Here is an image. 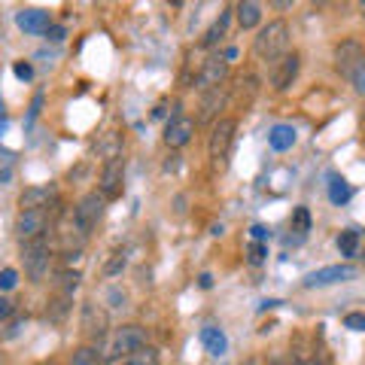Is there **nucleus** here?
I'll list each match as a JSON object with an SVG mask.
<instances>
[{
    "label": "nucleus",
    "mask_w": 365,
    "mask_h": 365,
    "mask_svg": "<svg viewBox=\"0 0 365 365\" xmlns=\"http://www.w3.org/2000/svg\"><path fill=\"white\" fill-rule=\"evenodd\" d=\"M146 347V329L137 326V323H128V326H116L98 341V356H101V365H113V362H125L131 356L134 350Z\"/></svg>",
    "instance_id": "obj_1"
},
{
    "label": "nucleus",
    "mask_w": 365,
    "mask_h": 365,
    "mask_svg": "<svg viewBox=\"0 0 365 365\" xmlns=\"http://www.w3.org/2000/svg\"><path fill=\"white\" fill-rule=\"evenodd\" d=\"M335 67L356 95H365V52L356 40H344L335 46Z\"/></svg>",
    "instance_id": "obj_2"
},
{
    "label": "nucleus",
    "mask_w": 365,
    "mask_h": 365,
    "mask_svg": "<svg viewBox=\"0 0 365 365\" xmlns=\"http://www.w3.org/2000/svg\"><path fill=\"white\" fill-rule=\"evenodd\" d=\"M253 52H256V58H262V61H280L283 55L289 52V25L287 21L283 19L268 21V25L256 34Z\"/></svg>",
    "instance_id": "obj_3"
},
{
    "label": "nucleus",
    "mask_w": 365,
    "mask_h": 365,
    "mask_svg": "<svg viewBox=\"0 0 365 365\" xmlns=\"http://www.w3.org/2000/svg\"><path fill=\"white\" fill-rule=\"evenodd\" d=\"M21 262H25V274L34 283H43L52 271V247L46 244V237L31 244H21Z\"/></svg>",
    "instance_id": "obj_4"
},
{
    "label": "nucleus",
    "mask_w": 365,
    "mask_h": 365,
    "mask_svg": "<svg viewBox=\"0 0 365 365\" xmlns=\"http://www.w3.org/2000/svg\"><path fill=\"white\" fill-rule=\"evenodd\" d=\"M104 207H107V198L101 195V192H86V195L76 201L73 222H76L79 232H83V237H88L98 228V222L104 220Z\"/></svg>",
    "instance_id": "obj_5"
},
{
    "label": "nucleus",
    "mask_w": 365,
    "mask_h": 365,
    "mask_svg": "<svg viewBox=\"0 0 365 365\" xmlns=\"http://www.w3.org/2000/svg\"><path fill=\"white\" fill-rule=\"evenodd\" d=\"M52 213L55 210H19L16 225H13L16 237L21 244H31V241L46 237V232L52 228Z\"/></svg>",
    "instance_id": "obj_6"
},
{
    "label": "nucleus",
    "mask_w": 365,
    "mask_h": 365,
    "mask_svg": "<svg viewBox=\"0 0 365 365\" xmlns=\"http://www.w3.org/2000/svg\"><path fill=\"white\" fill-rule=\"evenodd\" d=\"M235 131H237V119H216L210 140H207V153L213 162H222L228 155V150H232V143H235Z\"/></svg>",
    "instance_id": "obj_7"
},
{
    "label": "nucleus",
    "mask_w": 365,
    "mask_h": 365,
    "mask_svg": "<svg viewBox=\"0 0 365 365\" xmlns=\"http://www.w3.org/2000/svg\"><path fill=\"white\" fill-rule=\"evenodd\" d=\"M122 189H125V162L122 158L104 162V168H101V180H98V192L107 201H113V198L122 195Z\"/></svg>",
    "instance_id": "obj_8"
},
{
    "label": "nucleus",
    "mask_w": 365,
    "mask_h": 365,
    "mask_svg": "<svg viewBox=\"0 0 365 365\" xmlns=\"http://www.w3.org/2000/svg\"><path fill=\"white\" fill-rule=\"evenodd\" d=\"M356 268L353 265H326V268H317L304 277V287L307 289H319V287H332V283H344L356 277Z\"/></svg>",
    "instance_id": "obj_9"
},
{
    "label": "nucleus",
    "mask_w": 365,
    "mask_h": 365,
    "mask_svg": "<svg viewBox=\"0 0 365 365\" xmlns=\"http://www.w3.org/2000/svg\"><path fill=\"white\" fill-rule=\"evenodd\" d=\"M79 326H83V335L101 341V338L110 332V317H107V311H104L101 304L86 302V304H83V319H79Z\"/></svg>",
    "instance_id": "obj_10"
},
{
    "label": "nucleus",
    "mask_w": 365,
    "mask_h": 365,
    "mask_svg": "<svg viewBox=\"0 0 365 365\" xmlns=\"http://www.w3.org/2000/svg\"><path fill=\"white\" fill-rule=\"evenodd\" d=\"M299 67H302V55L299 52H287L280 61H274V71H271L274 91H287L295 83V76H299Z\"/></svg>",
    "instance_id": "obj_11"
},
{
    "label": "nucleus",
    "mask_w": 365,
    "mask_h": 365,
    "mask_svg": "<svg viewBox=\"0 0 365 365\" xmlns=\"http://www.w3.org/2000/svg\"><path fill=\"white\" fill-rule=\"evenodd\" d=\"M21 210H58V192L52 186H31L19 198Z\"/></svg>",
    "instance_id": "obj_12"
},
{
    "label": "nucleus",
    "mask_w": 365,
    "mask_h": 365,
    "mask_svg": "<svg viewBox=\"0 0 365 365\" xmlns=\"http://www.w3.org/2000/svg\"><path fill=\"white\" fill-rule=\"evenodd\" d=\"M225 76H228V61L222 58V55H210V58L201 64L195 83H198L201 91H210V88H220L225 83Z\"/></svg>",
    "instance_id": "obj_13"
},
{
    "label": "nucleus",
    "mask_w": 365,
    "mask_h": 365,
    "mask_svg": "<svg viewBox=\"0 0 365 365\" xmlns=\"http://www.w3.org/2000/svg\"><path fill=\"white\" fill-rule=\"evenodd\" d=\"M195 119H189V116H174L168 125H165V143L170 146V150H182L189 140H192V134H195Z\"/></svg>",
    "instance_id": "obj_14"
},
{
    "label": "nucleus",
    "mask_w": 365,
    "mask_h": 365,
    "mask_svg": "<svg viewBox=\"0 0 365 365\" xmlns=\"http://www.w3.org/2000/svg\"><path fill=\"white\" fill-rule=\"evenodd\" d=\"M16 25L25 31V34H49V28H52V19H49V13L46 9H37V6H28V9H19L16 13Z\"/></svg>",
    "instance_id": "obj_15"
},
{
    "label": "nucleus",
    "mask_w": 365,
    "mask_h": 365,
    "mask_svg": "<svg viewBox=\"0 0 365 365\" xmlns=\"http://www.w3.org/2000/svg\"><path fill=\"white\" fill-rule=\"evenodd\" d=\"M295 140H299V134H295V128H292V125H287V122L274 125V128L268 131V143H271V150H274V153H287V150H292Z\"/></svg>",
    "instance_id": "obj_16"
},
{
    "label": "nucleus",
    "mask_w": 365,
    "mask_h": 365,
    "mask_svg": "<svg viewBox=\"0 0 365 365\" xmlns=\"http://www.w3.org/2000/svg\"><path fill=\"white\" fill-rule=\"evenodd\" d=\"M222 104H225V86L204 91V98H201V116H198V119H201V122L216 119V113L222 110Z\"/></svg>",
    "instance_id": "obj_17"
},
{
    "label": "nucleus",
    "mask_w": 365,
    "mask_h": 365,
    "mask_svg": "<svg viewBox=\"0 0 365 365\" xmlns=\"http://www.w3.org/2000/svg\"><path fill=\"white\" fill-rule=\"evenodd\" d=\"M71 311H73V295H55V299L46 304V319L49 323H64L67 317H71Z\"/></svg>",
    "instance_id": "obj_18"
},
{
    "label": "nucleus",
    "mask_w": 365,
    "mask_h": 365,
    "mask_svg": "<svg viewBox=\"0 0 365 365\" xmlns=\"http://www.w3.org/2000/svg\"><path fill=\"white\" fill-rule=\"evenodd\" d=\"M201 344L207 347L210 356H222L225 347H228V338H225L222 329H216V326H204V329H201Z\"/></svg>",
    "instance_id": "obj_19"
},
{
    "label": "nucleus",
    "mask_w": 365,
    "mask_h": 365,
    "mask_svg": "<svg viewBox=\"0 0 365 365\" xmlns=\"http://www.w3.org/2000/svg\"><path fill=\"white\" fill-rule=\"evenodd\" d=\"M235 16H237V25H241L244 31H250V28H256L262 21V6L253 4V0H244V4L235 6Z\"/></svg>",
    "instance_id": "obj_20"
},
{
    "label": "nucleus",
    "mask_w": 365,
    "mask_h": 365,
    "mask_svg": "<svg viewBox=\"0 0 365 365\" xmlns=\"http://www.w3.org/2000/svg\"><path fill=\"white\" fill-rule=\"evenodd\" d=\"M98 155H104V162H113V158H122V134L119 131H107L98 143Z\"/></svg>",
    "instance_id": "obj_21"
},
{
    "label": "nucleus",
    "mask_w": 365,
    "mask_h": 365,
    "mask_svg": "<svg viewBox=\"0 0 365 365\" xmlns=\"http://www.w3.org/2000/svg\"><path fill=\"white\" fill-rule=\"evenodd\" d=\"M232 13H235V9H222L220 19H216L213 25L207 28V34L201 37V46H207V49H210V46H216V43L225 37V28H228V19H232Z\"/></svg>",
    "instance_id": "obj_22"
},
{
    "label": "nucleus",
    "mask_w": 365,
    "mask_h": 365,
    "mask_svg": "<svg viewBox=\"0 0 365 365\" xmlns=\"http://www.w3.org/2000/svg\"><path fill=\"white\" fill-rule=\"evenodd\" d=\"M353 195V189H350V182L347 180H341V177H329V198H332V204H347Z\"/></svg>",
    "instance_id": "obj_23"
},
{
    "label": "nucleus",
    "mask_w": 365,
    "mask_h": 365,
    "mask_svg": "<svg viewBox=\"0 0 365 365\" xmlns=\"http://www.w3.org/2000/svg\"><path fill=\"white\" fill-rule=\"evenodd\" d=\"M338 250H341V256H347V259H353L359 253V232L356 228H347V232H341L338 235Z\"/></svg>",
    "instance_id": "obj_24"
},
{
    "label": "nucleus",
    "mask_w": 365,
    "mask_h": 365,
    "mask_svg": "<svg viewBox=\"0 0 365 365\" xmlns=\"http://www.w3.org/2000/svg\"><path fill=\"white\" fill-rule=\"evenodd\" d=\"M79 271H58L55 274V289H58L61 295H73L79 289Z\"/></svg>",
    "instance_id": "obj_25"
},
{
    "label": "nucleus",
    "mask_w": 365,
    "mask_h": 365,
    "mask_svg": "<svg viewBox=\"0 0 365 365\" xmlns=\"http://www.w3.org/2000/svg\"><path fill=\"white\" fill-rule=\"evenodd\" d=\"M122 365H158V350L146 344V347H140V350H134Z\"/></svg>",
    "instance_id": "obj_26"
},
{
    "label": "nucleus",
    "mask_w": 365,
    "mask_h": 365,
    "mask_svg": "<svg viewBox=\"0 0 365 365\" xmlns=\"http://www.w3.org/2000/svg\"><path fill=\"white\" fill-rule=\"evenodd\" d=\"M71 365H101V356H98V350H95V347L83 344V347H76V350H73Z\"/></svg>",
    "instance_id": "obj_27"
},
{
    "label": "nucleus",
    "mask_w": 365,
    "mask_h": 365,
    "mask_svg": "<svg viewBox=\"0 0 365 365\" xmlns=\"http://www.w3.org/2000/svg\"><path fill=\"white\" fill-rule=\"evenodd\" d=\"M307 228H311V213H307V207H295V213H292V232H299L304 237Z\"/></svg>",
    "instance_id": "obj_28"
},
{
    "label": "nucleus",
    "mask_w": 365,
    "mask_h": 365,
    "mask_svg": "<svg viewBox=\"0 0 365 365\" xmlns=\"http://www.w3.org/2000/svg\"><path fill=\"white\" fill-rule=\"evenodd\" d=\"M247 259H250V265H262V262L268 259V247L262 241H253L247 247Z\"/></svg>",
    "instance_id": "obj_29"
},
{
    "label": "nucleus",
    "mask_w": 365,
    "mask_h": 365,
    "mask_svg": "<svg viewBox=\"0 0 365 365\" xmlns=\"http://www.w3.org/2000/svg\"><path fill=\"white\" fill-rule=\"evenodd\" d=\"M16 283H19V271L16 268H4V271H0V289H4V292L16 289Z\"/></svg>",
    "instance_id": "obj_30"
},
{
    "label": "nucleus",
    "mask_w": 365,
    "mask_h": 365,
    "mask_svg": "<svg viewBox=\"0 0 365 365\" xmlns=\"http://www.w3.org/2000/svg\"><path fill=\"white\" fill-rule=\"evenodd\" d=\"M344 329H350V332H365V314L353 311L344 317Z\"/></svg>",
    "instance_id": "obj_31"
},
{
    "label": "nucleus",
    "mask_w": 365,
    "mask_h": 365,
    "mask_svg": "<svg viewBox=\"0 0 365 365\" xmlns=\"http://www.w3.org/2000/svg\"><path fill=\"white\" fill-rule=\"evenodd\" d=\"M122 268H125V253H113V259L104 265V274H107V277H113V274H119Z\"/></svg>",
    "instance_id": "obj_32"
},
{
    "label": "nucleus",
    "mask_w": 365,
    "mask_h": 365,
    "mask_svg": "<svg viewBox=\"0 0 365 365\" xmlns=\"http://www.w3.org/2000/svg\"><path fill=\"white\" fill-rule=\"evenodd\" d=\"M16 314V304H13V299H6V295H0V323L4 319H9Z\"/></svg>",
    "instance_id": "obj_33"
},
{
    "label": "nucleus",
    "mask_w": 365,
    "mask_h": 365,
    "mask_svg": "<svg viewBox=\"0 0 365 365\" xmlns=\"http://www.w3.org/2000/svg\"><path fill=\"white\" fill-rule=\"evenodd\" d=\"M13 71H16V76H19V79H25V83H28V79L34 76V67H31L28 61H16Z\"/></svg>",
    "instance_id": "obj_34"
},
{
    "label": "nucleus",
    "mask_w": 365,
    "mask_h": 365,
    "mask_svg": "<svg viewBox=\"0 0 365 365\" xmlns=\"http://www.w3.org/2000/svg\"><path fill=\"white\" fill-rule=\"evenodd\" d=\"M21 326H25V317H19V319H13V323H9V329L4 332V338L9 341V338H16L19 332H21Z\"/></svg>",
    "instance_id": "obj_35"
},
{
    "label": "nucleus",
    "mask_w": 365,
    "mask_h": 365,
    "mask_svg": "<svg viewBox=\"0 0 365 365\" xmlns=\"http://www.w3.org/2000/svg\"><path fill=\"white\" fill-rule=\"evenodd\" d=\"M46 37H49L52 43H61V40L67 37V31H64L61 25H52V28H49V34H46Z\"/></svg>",
    "instance_id": "obj_36"
},
{
    "label": "nucleus",
    "mask_w": 365,
    "mask_h": 365,
    "mask_svg": "<svg viewBox=\"0 0 365 365\" xmlns=\"http://www.w3.org/2000/svg\"><path fill=\"white\" fill-rule=\"evenodd\" d=\"M250 235H253V241H265L268 228H265V225H253V228H250Z\"/></svg>",
    "instance_id": "obj_37"
},
{
    "label": "nucleus",
    "mask_w": 365,
    "mask_h": 365,
    "mask_svg": "<svg viewBox=\"0 0 365 365\" xmlns=\"http://www.w3.org/2000/svg\"><path fill=\"white\" fill-rule=\"evenodd\" d=\"M198 283H201V287H204V289H210V283H213V277H210V274H201V277H198Z\"/></svg>",
    "instance_id": "obj_38"
},
{
    "label": "nucleus",
    "mask_w": 365,
    "mask_h": 365,
    "mask_svg": "<svg viewBox=\"0 0 365 365\" xmlns=\"http://www.w3.org/2000/svg\"><path fill=\"white\" fill-rule=\"evenodd\" d=\"M299 365H326V362H317V359H304V362H299Z\"/></svg>",
    "instance_id": "obj_39"
},
{
    "label": "nucleus",
    "mask_w": 365,
    "mask_h": 365,
    "mask_svg": "<svg viewBox=\"0 0 365 365\" xmlns=\"http://www.w3.org/2000/svg\"><path fill=\"white\" fill-rule=\"evenodd\" d=\"M0 119H4V101H0Z\"/></svg>",
    "instance_id": "obj_40"
},
{
    "label": "nucleus",
    "mask_w": 365,
    "mask_h": 365,
    "mask_svg": "<svg viewBox=\"0 0 365 365\" xmlns=\"http://www.w3.org/2000/svg\"><path fill=\"white\" fill-rule=\"evenodd\" d=\"M271 365H289V362H271Z\"/></svg>",
    "instance_id": "obj_41"
},
{
    "label": "nucleus",
    "mask_w": 365,
    "mask_h": 365,
    "mask_svg": "<svg viewBox=\"0 0 365 365\" xmlns=\"http://www.w3.org/2000/svg\"><path fill=\"white\" fill-rule=\"evenodd\" d=\"M40 365H58V362H40Z\"/></svg>",
    "instance_id": "obj_42"
},
{
    "label": "nucleus",
    "mask_w": 365,
    "mask_h": 365,
    "mask_svg": "<svg viewBox=\"0 0 365 365\" xmlns=\"http://www.w3.org/2000/svg\"><path fill=\"white\" fill-rule=\"evenodd\" d=\"M362 16H365V6H362Z\"/></svg>",
    "instance_id": "obj_43"
}]
</instances>
